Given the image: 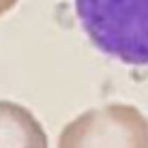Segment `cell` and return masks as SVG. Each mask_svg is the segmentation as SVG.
Instances as JSON below:
<instances>
[{"label":"cell","mask_w":148,"mask_h":148,"mask_svg":"<svg viewBox=\"0 0 148 148\" xmlns=\"http://www.w3.org/2000/svg\"><path fill=\"white\" fill-rule=\"evenodd\" d=\"M0 148H49L47 133L28 108L0 99Z\"/></svg>","instance_id":"cell-3"},{"label":"cell","mask_w":148,"mask_h":148,"mask_svg":"<svg viewBox=\"0 0 148 148\" xmlns=\"http://www.w3.org/2000/svg\"><path fill=\"white\" fill-rule=\"evenodd\" d=\"M56 148H148V118L129 103L92 108L64 125Z\"/></svg>","instance_id":"cell-2"},{"label":"cell","mask_w":148,"mask_h":148,"mask_svg":"<svg viewBox=\"0 0 148 148\" xmlns=\"http://www.w3.org/2000/svg\"><path fill=\"white\" fill-rule=\"evenodd\" d=\"M15 4H17V0H0V17H2L4 13H9Z\"/></svg>","instance_id":"cell-4"},{"label":"cell","mask_w":148,"mask_h":148,"mask_svg":"<svg viewBox=\"0 0 148 148\" xmlns=\"http://www.w3.org/2000/svg\"><path fill=\"white\" fill-rule=\"evenodd\" d=\"M86 37L125 64H148V0H75Z\"/></svg>","instance_id":"cell-1"}]
</instances>
